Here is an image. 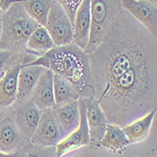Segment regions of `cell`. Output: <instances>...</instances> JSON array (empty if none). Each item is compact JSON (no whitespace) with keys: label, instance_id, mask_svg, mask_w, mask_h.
Here are the masks:
<instances>
[{"label":"cell","instance_id":"obj_26","mask_svg":"<svg viewBox=\"0 0 157 157\" xmlns=\"http://www.w3.org/2000/svg\"><path fill=\"white\" fill-rule=\"evenodd\" d=\"M1 31H2V17L0 16V37H1Z\"/></svg>","mask_w":157,"mask_h":157},{"label":"cell","instance_id":"obj_9","mask_svg":"<svg viewBox=\"0 0 157 157\" xmlns=\"http://www.w3.org/2000/svg\"><path fill=\"white\" fill-rule=\"evenodd\" d=\"M121 7L156 39L157 35V9L148 0H121Z\"/></svg>","mask_w":157,"mask_h":157},{"label":"cell","instance_id":"obj_15","mask_svg":"<svg viewBox=\"0 0 157 157\" xmlns=\"http://www.w3.org/2000/svg\"><path fill=\"white\" fill-rule=\"evenodd\" d=\"M21 64L10 67L0 78V107H9L17 100L18 75Z\"/></svg>","mask_w":157,"mask_h":157},{"label":"cell","instance_id":"obj_6","mask_svg":"<svg viewBox=\"0 0 157 157\" xmlns=\"http://www.w3.org/2000/svg\"><path fill=\"white\" fill-rule=\"evenodd\" d=\"M45 27L49 32L55 46L65 45L73 42L74 26L64 9L54 1L50 9Z\"/></svg>","mask_w":157,"mask_h":157},{"label":"cell","instance_id":"obj_10","mask_svg":"<svg viewBox=\"0 0 157 157\" xmlns=\"http://www.w3.org/2000/svg\"><path fill=\"white\" fill-rule=\"evenodd\" d=\"M40 116L41 110L30 99L20 102V105L14 110L15 122L25 140H30L34 135Z\"/></svg>","mask_w":157,"mask_h":157},{"label":"cell","instance_id":"obj_12","mask_svg":"<svg viewBox=\"0 0 157 157\" xmlns=\"http://www.w3.org/2000/svg\"><path fill=\"white\" fill-rule=\"evenodd\" d=\"M53 79L54 73L50 69L45 68L29 97V99L40 110L55 107Z\"/></svg>","mask_w":157,"mask_h":157},{"label":"cell","instance_id":"obj_20","mask_svg":"<svg viewBox=\"0 0 157 157\" xmlns=\"http://www.w3.org/2000/svg\"><path fill=\"white\" fill-rule=\"evenodd\" d=\"M54 46L55 44L46 27L44 25H39L28 38L25 48L29 51L44 54L52 49Z\"/></svg>","mask_w":157,"mask_h":157},{"label":"cell","instance_id":"obj_25","mask_svg":"<svg viewBox=\"0 0 157 157\" xmlns=\"http://www.w3.org/2000/svg\"><path fill=\"white\" fill-rule=\"evenodd\" d=\"M4 156H14V155L10 154V153H6V152H3L0 151V157H4Z\"/></svg>","mask_w":157,"mask_h":157},{"label":"cell","instance_id":"obj_24","mask_svg":"<svg viewBox=\"0 0 157 157\" xmlns=\"http://www.w3.org/2000/svg\"><path fill=\"white\" fill-rule=\"evenodd\" d=\"M24 1H25V0H0V10L3 12H6L13 3L24 2Z\"/></svg>","mask_w":157,"mask_h":157},{"label":"cell","instance_id":"obj_17","mask_svg":"<svg viewBox=\"0 0 157 157\" xmlns=\"http://www.w3.org/2000/svg\"><path fill=\"white\" fill-rule=\"evenodd\" d=\"M155 115L156 109H153L143 117L138 118L122 127L130 144L137 143V142L144 140L148 136Z\"/></svg>","mask_w":157,"mask_h":157},{"label":"cell","instance_id":"obj_2","mask_svg":"<svg viewBox=\"0 0 157 157\" xmlns=\"http://www.w3.org/2000/svg\"><path fill=\"white\" fill-rule=\"evenodd\" d=\"M28 64L48 68L55 75L63 76L75 86L82 98L94 96L89 54L74 42L54 46Z\"/></svg>","mask_w":157,"mask_h":157},{"label":"cell","instance_id":"obj_13","mask_svg":"<svg viewBox=\"0 0 157 157\" xmlns=\"http://www.w3.org/2000/svg\"><path fill=\"white\" fill-rule=\"evenodd\" d=\"M90 0H83L75 15L73 42L84 50L90 40Z\"/></svg>","mask_w":157,"mask_h":157},{"label":"cell","instance_id":"obj_7","mask_svg":"<svg viewBox=\"0 0 157 157\" xmlns=\"http://www.w3.org/2000/svg\"><path fill=\"white\" fill-rule=\"evenodd\" d=\"M78 105L80 112L79 125L75 130L70 133L56 146V156H62L69 151L90 144V132L86 117V103L84 98L80 97L78 99Z\"/></svg>","mask_w":157,"mask_h":157},{"label":"cell","instance_id":"obj_22","mask_svg":"<svg viewBox=\"0 0 157 157\" xmlns=\"http://www.w3.org/2000/svg\"><path fill=\"white\" fill-rule=\"evenodd\" d=\"M55 1L58 2L64 9L71 22L74 24L75 12L83 0H55Z\"/></svg>","mask_w":157,"mask_h":157},{"label":"cell","instance_id":"obj_8","mask_svg":"<svg viewBox=\"0 0 157 157\" xmlns=\"http://www.w3.org/2000/svg\"><path fill=\"white\" fill-rule=\"evenodd\" d=\"M86 103V117L90 132V144L92 148H100V141L103 138L106 126L107 119L94 96L84 98Z\"/></svg>","mask_w":157,"mask_h":157},{"label":"cell","instance_id":"obj_5","mask_svg":"<svg viewBox=\"0 0 157 157\" xmlns=\"http://www.w3.org/2000/svg\"><path fill=\"white\" fill-rule=\"evenodd\" d=\"M59 120L53 108L41 110V116L30 142L39 148H56L64 138Z\"/></svg>","mask_w":157,"mask_h":157},{"label":"cell","instance_id":"obj_14","mask_svg":"<svg viewBox=\"0 0 157 157\" xmlns=\"http://www.w3.org/2000/svg\"><path fill=\"white\" fill-rule=\"evenodd\" d=\"M44 69V67L40 65H31L28 63L21 64V69L18 75L17 100L23 102L29 99Z\"/></svg>","mask_w":157,"mask_h":157},{"label":"cell","instance_id":"obj_19","mask_svg":"<svg viewBox=\"0 0 157 157\" xmlns=\"http://www.w3.org/2000/svg\"><path fill=\"white\" fill-rule=\"evenodd\" d=\"M122 127L114 123H107L105 133L100 141V147L110 150L112 151H120L129 145Z\"/></svg>","mask_w":157,"mask_h":157},{"label":"cell","instance_id":"obj_4","mask_svg":"<svg viewBox=\"0 0 157 157\" xmlns=\"http://www.w3.org/2000/svg\"><path fill=\"white\" fill-rule=\"evenodd\" d=\"M121 9V0H90L91 25L86 53H91L101 44Z\"/></svg>","mask_w":157,"mask_h":157},{"label":"cell","instance_id":"obj_3","mask_svg":"<svg viewBox=\"0 0 157 157\" xmlns=\"http://www.w3.org/2000/svg\"><path fill=\"white\" fill-rule=\"evenodd\" d=\"M39 25L25 10L22 2L13 3L2 17L0 50L12 53L23 50L28 38Z\"/></svg>","mask_w":157,"mask_h":157},{"label":"cell","instance_id":"obj_21","mask_svg":"<svg viewBox=\"0 0 157 157\" xmlns=\"http://www.w3.org/2000/svg\"><path fill=\"white\" fill-rule=\"evenodd\" d=\"M55 0H25L22 2L25 10L40 25L45 26L47 17Z\"/></svg>","mask_w":157,"mask_h":157},{"label":"cell","instance_id":"obj_23","mask_svg":"<svg viewBox=\"0 0 157 157\" xmlns=\"http://www.w3.org/2000/svg\"><path fill=\"white\" fill-rule=\"evenodd\" d=\"M12 55H13L12 52L6 51V50H0V70L5 66V64L8 63V61L10 59Z\"/></svg>","mask_w":157,"mask_h":157},{"label":"cell","instance_id":"obj_11","mask_svg":"<svg viewBox=\"0 0 157 157\" xmlns=\"http://www.w3.org/2000/svg\"><path fill=\"white\" fill-rule=\"evenodd\" d=\"M23 139L14 119V112L0 113V151L15 156V150L23 144Z\"/></svg>","mask_w":157,"mask_h":157},{"label":"cell","instance_id":"obj_16","mask_svg":"<svg viewBox=\"0 0 157 157\" xmlns=\"http://www.w3.org/2000/svg\"><path fill=\"white\" fill-rule=\"evenodd\" d=\"M64 136L75 130L80 122L79 105L77 101H72L60 106L54 107Z\"/></svg>","mask_w":157,"mask_h":157},{"label":"cell","instance_id":"obj_1","mask_svg":"<svg viewBox=\"0 0 157 157\" xmlns=\"http://www.w3.org/2000/svg\"><path fill=\"white\" fill-rule=\"evenodd\" d=\"M94 97L108 123L121 127L157 106L156 39L124 9L89 54Z\"/></svg>","mask_w":157,"mask_h":157},{"label":"cell","instance_id":"obj_18","mask_svg":"<svg viewBox=\"0 0 157 157\" xmlns=\"http://www.w3.org/2000/svg\"><path fill=\"white\" fill-rule=\"evenodd\" d=\"M55 107L60 106L72 101H77L80 98L75 86L61 75H55L53 79Z\"/></svg>","mask_w":157,"mask_h":157}]
</instances>
